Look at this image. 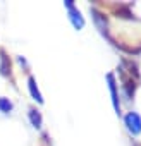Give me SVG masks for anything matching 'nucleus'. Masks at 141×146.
Segmentation results:
<instances>
[{
  "instance_id": "obj_1",
  "label": "nucleus",
  "mask_w": 141,
  "mask_h": 146,
  "mask_svg": "<svg viewBox=\"0 0 141 146\" xmlns=\"http://www.w3.org/2000/svg\"><path fill=\"white\" fill-rule=\"evenodd\" d=\"M126 124H127L129 131H132L134 134H138V132L141 131V120H139V117H138L136 113H129V115L126 117Z\"/></svg>"
},
{
  "instance_id": "obj_2",
  "label": "nucleus",
  "mask_w": 141,
  "mask_h": 146,
  "mask_svg": "<svg viewBox=\"0 0 141 146\" xmlns=\"http://www.w3.org/2000/svg\"><path fill=\"white\" fill-rule=\"evenodd\" d=\"M0 108H4L5 112H9L11 110V103H7L5 100H0Z\"/></svg>"
}]
</instances>
